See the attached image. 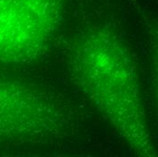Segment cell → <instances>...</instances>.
<instances>
[{
	"label": "cell",
	"mask_w": 158,
	"mask_h": 157,
	"mask_svg": "<svg viewBox=\"0 0 158 157\" xmlns=\"http://www.w3.org/2000/svg\"><path fill=\"white\" fill-rule=\"evenodd\" d=\"M21 103L13 88L0 84V136L13 133L21 125Z\"/></svg>",
	"instance_id": "3"
},
{
	"label": "cell",
	"mask_w": 158,
	"mask_h": 157,
	"mask_svg": "<svg viewBox=\"0 0 158 157\" xmlns=\"http://www.w3.org/2000/svg\"><path fill=\"white\" fill-rule=\"evenodd\" d=\"M60 0H0V61L29 62L60 22Z\"/></svg>",
	"instance_id": "2"
},
{
	"label": "cell",
	"mask_w": 158,
	"mask_h": 157,
	"mask_svg": "<svg viewBox=\"0 0 158 157\" xmlns=\"http://www.w3.org/2000/svg\"><path fill=\"white\" fill-rule=\"evenodd\" d=\"M79 81L98 108L139 155H154L138 85L125 47L109 35L88 37L77 50Z\"/></svg>",
	"instance_id": "1"
}]
</instances>
